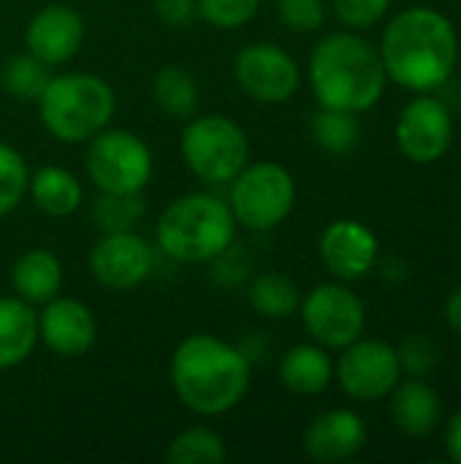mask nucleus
I'll return each instance as SVG.
<instances>
[{"instance_id": "f257e3e1", "label": "nucleus", "mask_w": 461, "mask_h": 464, "mask_svg": "<svg viewBox=\"0 0 461 464\" xmlns=\"http://www.w3.org/2000/svg\"><path fill=\"white\" fill-rule=\"evenodd\" d=\"M459 57V38L454 22L429 5H410L399 11L380 41V60L386 76L413 92L440 90Z\"/></svg>"}, {"instance_id": "f03ea898", "label": "nucleus", "mask_w": 461, "mask_h": 464, "mask_svg": "<svg viewBox=\"0 0 461 464\" xmlns=\"http://www.w3.org/2000/svg\"><path fill=\"white\" fill-rule=\"evenodd\" d=\"M168 375L185 408L198 416H220L245 400L250 362L239 348L220 337L190 334L177 345Z\"/></svg>"}, {"instance_id": "7ed1b4c3", "label": "nucleus", "mask_w": 461, "mask_h": 464, "mask_svg": "<svg viewBox=\"0 0 461 464\" xmlns=\"http://www.w3.org/2000/svg\"><path fill=\"white\" fill-rule=\"evenodd\" d=\"M386 79L380 52L356 33H331L312 49L310 84L326 109L367 111L380 101Z\"/></svg>"}, {"instance_id": "20e7f679", "label": "nucleus", "mask_w": 461, "mask_h": 464, "mask_svg": "<svg viewBox=\"0 0 461 464\" xmlns=\"http://www.w3.org/2000/svg\"><path fill=\"white\" fill-rule=\"evenodd\" d=\"M236 237L231 207L209 193L171 201L158 220V247L179 264H206L228 253Z\"/></svg>"}, {"instance_id": "39448f33", "label": "nucleus", "mask_w": 461, "mask_h": 464, "mask_svg": "<svg viewBox=\"0 0 461 464\" xmlns=\"http://www.w3.org/2000/svg\"><path fill=\"white\" fill-rule=\"evenodd\" d=\"M35 103L43 128L68 144L90 141L111 122L117 109L111 84L92 73L52 76Z\"/></svg>"}, {"instance_id": "423d86ee", "label": "nucleus", "mask_w": 461, "mask_h": 464, "mask_svg": "<svg viewBox=\"0 0 461 464\" xmlns=\"http://www.w3.org/2000/svg\"><path fill=\"white\" fill-rule=\"evenodd\" d=\"M185 166L204 182H231L247 166V136L223 114H204L185 125L179 141Z\"/></svg>"}, {"instance_id": "0eeeda50", "label": "nucleus", "mask_w": 461, "mask_h": 464, "mask_svg": "<svg viewBox=\"0 0 461 464\" xmlns=\"http://www.w3.org/2000/svg\"><path fill=\"white\" fill-rule=\"evenodd\" d=\"M296 204V182L291 171L274 160L245 166L231 179L228 207L250 231H272L280 226Z\"/></svg>"}, {"instance_id": "6e6552de", "label": "nucleus", "mask_w": 461, "mask_h": 464, "mask_svg": "<svg viewBox=\"0 0 461 464\" xmlns=\"http://www.w3.org/2000/svg\"><path fill=\"white\" fill-rule=\"evenodd\" d=\"M84 169L103 193H141L152 179V152L130 130L103 128L90 139Z\"/></svg>"}, {"instance_id": "1a4fd4ad", "label": "nucleus", "mask_w": 461, "mask_h": 464, "mask_svg": "<svg viewBox=\"0 0 461 464\" xmlns=\"http://www.w3.org/2000/svg\"><path fill=\"white\" fill-rule=\"evenodd\" d=\"M299 310L307 334L329 351L348 348L364 334L367 326L364 302L340 283H323L312 288L304 302H299Z\"/></svg>"}, {"instance_id": "9d476101", "label": "nucleus", "mask_w": 461, "mask_h": 464, "mask_svg": "<svg viewBox=\"0 0 461 464\" xmlns=\"http://www.w3.org/2000/svg\"><path fill=\"white\" fill-rule=\"evenodd\" d=\"M340 386L348 397L359 402H378L391 394L402 378L397 348L380 340H356L342 348L337 364Z\"/></svg>"}, {"instance_id": "9b49d317", "label": "nucleus", "mask_w": 461, "mask_h": 464, "mask_svg": "<svg viewBox=\"0 0 461 464\" xmlns=\"http://www.w3.org/2000/svg\"><path fill=\"white\" fill-rule=\"evenodd\" d=\"M239 87L261 103H285L302 82L296 60L277 44H247L234 60Z\"/></svg>"}, {"instance_id": "f8f14e48", "label": "nucleus", "mask_w": 461, "mask_h": 464, "mask_svg": "<svg viewBox=\"0 0 461 464\" xmlns=\"http://www.w3.org/2000/svg\"><path fill=\"white\" fill-rule=\"evenodd\" d=\"M397 147L413 163L440 160L454 141V120L440 98H413L397 120Z\"/></svg>"}, {"instance_id": "ddd939ff", "label": "nucleus", "mask_w": 461, "mask_h": 464, "mask_svg": "<svg viewBox=\"0 0 461 464\" xmlns=\"http://www.w3.org/2000/svg\"><path fill=\"white\" fill-rule=\"evenodd\" d=\"M155 253L133 231H109L90 250V272L111 291H130L152 275Z\"/></svg>"}, {"instance_id": "4468645a", "label": "nucleus", "mask_w": 461, "mask_h": 464, "mask_svg": "<svg viewBox=\"0 0 461 464\" xmlns=\"http://www.w3.org/2000/svg\"><path fill=\"white\" fill-rule=\"evenodd\" d=\"M326 269L340 280H361L378 264V237L359 220H334L318 242Z\"/></svg>"}, {"instance_id": "2eb2a0df", "label": "nucleus", "mask_w": 461, "mask_h": 464, "mask_svg": "<svg viewBox=\"0 0 461 464\" xmlns=\"http://www.w3.org/2000/svg\"><path fill=\"white\" fill-rule=\"evenodd\" d=\"M84 44V19L76 8L54 3L41 8L24 30V46L46 65H62Z\"/></svg>"}, {"instance_id": "dca6fc26", "label": "nucleus", "mask_w": 461, "mask_h": 464, "mask_svg": "<svg viewBox=\"0 0 461 464\" xmlns=\"http://www.w3.org/2000/svg\"><path fill=\"white\" fill-rule=\"evenodd\" d=\"M95 315L79 299H49L38 313V337L57 356L76 359L95 343Z\"/></svg>"}, {"instance_id": "f3484780", "label": "nucleus", "mask_w": 461, "mask_h": 464, "mask_svg": "<svg viewBox=\"0 0 461 464\" xmlns=\"http://www.w3.org/2000/svg\"><path fill=\"white\" fill-rule=\"evenodd\" d=\"M367 446V424L359 413L337 408L321 413L304 432V451L312 462L337 464L353 459Z\"/></svg>"}, {"instance_id": "a211bd4d", "label": "nucleus", "mask_w": 461, "mask_h": 464, "mask_svg": "<svg viewBox=\"0 0 461 464\" xmlns=\"http://www.w3.org/2000/svg\"><path fill=\"white\" fill-rule=\"evenodd\" d=\"M443 419L440 394L421 378L399 381L391 389V421L410 438H427Z\"/></svg>"}, {"instance_id": "6ab92c4d", "label": "nucleus", "mask_w": 461, "mask_h": 464, "mask_svg": "<svg viewBox=\"0 0 461 464\" xmlns=\"http://www.w3.org/2000/svg\"><path fill=\"white\" fill-rule=\"evenodd\" d=\"M38 343V313L24 299H0V370L19 367Z\"/></svg>"}, {"instance_id": "aec40b11", "label": "nucleus", "mask_w": 461, "mask_h": 464, "mask_svg": "<svg viewBox=\"0 0 461 464\" xmlns=\"http://www.w3.org/2000/svg\"><path fill=\"white\" fill-rule=\"evenodd\" d=\"M334 375L331 359L323 345H296L280 362V381L299 397H315L329 389Z\"/></svg>"}, {"instance_id": "412c9836", "label": "nucleus", "mask_w": 461, "mask_h": 464, "mask_svg": "<svg viewBox=\"0 0 461 464\" xmlns=\"http://www.w3.org/2000/svg\"><path fill=\"white\" fill-rule=\"evenodd\" d=\"M11 283L19 299L30 304H46L62 285V266L49 250H27L11 269Z\"/></svg>"}, {"instance_id": "4be33fe9", "label": "nucleus", "mask_w": 461, "mask_h": 464, "mask_svg": "<svg viewBox=\"0 0 461 464\" xmlns=\"http://www.w3.org/2000/svg\"><path fill=\"white\" fill-rule=\"evenodd\" d=\"M30 198L38 207V212L49 215V218H68L79 209L84 193L79 179L60 169V166H43L38 169L30 182H27Z\"/></svg>"}, {"instance_id": "5701e85b", "label": "nucleus", "mask_w": 461, "mask_h": 464, "mask_svg": "<svg viewBox=\"0 0 461 464\" xmlns=\"http://www.w3.org/2000/svg\"><path fill=\"white\" fill-rule=\"evenodd\" d=\"M152 98L166 114L177 120H190L198 109V84L190 71L179 65H166L152 79Z\"/></svg>"}, {"instance_id": "b1692460", "label": "nucleus", "mask_w": 461, "mask_h": 464, "mask_svg": "<svg viewBox=\"0 0 461 464\" xmlns=\"http://www.w3.org/2000/svg\"><path fill=\"white\" fill-rule=\"evenodd\" d=\"M299 302H302L299 291L285 275L266 272V275L255 277L250 285V304L264 318H274V321L288 318L299 310Z\"/></svg>"}, {"instance_id": "393cba45", "label": "nucleus", "mask_w": 461, "mask_h": 464, "mask_svg": "<svg viewBox=\"0 0 461 464\" xmlns=\"http://www.w3.org/2000/svg\"><path fill=\"white\" fill-rule=\"evenodd\" d=\"M312 139L318 141L321 150L331 152V155H348L359 147L361 139V128L353 117V111H342V109H321L312 117Z\"/></svg>"}, {"instance_id": "a878e982", "label": "nucleus", "mask_w": 461, "mask_h": 464, "mask_svg": "<svg viewBox=\"0 0 461 464\" xmlns=\"http://www.w3.org/2000/svg\"><path fill=\"white\" fill-rule=\"evenodd\" d=\"M166 459L171 464H220L226 459V443L206 427H190L168 443Z\"/></svg>"}, {"instance_id": "bb28decb", "label": "nucleus", "mask_w": 461, "mask_h": 464, "mask_svg": "<svg viewBox=\"0 0 461 464\" xmlns=\"http://www.w3.org/2000/svg\"><path fill=\"white\" fill-rule=\"evenodd\" d=\"M49 65L41 63L38 57L19 54L11 57L3 71H0V84L8 95H14L16 101H38V95L43 92V87L49 84Z\"/></svg>"}, {"instance_id": "cd10ccee", "label": "nucleus", "mask_w": 461, "mask_h": 464, "mask_svg": "<svg viewBox=\"0 0 461 464\" xmlns=\"http://www.w3.org/2000/svg\"><path fill=\"white\" fill-rule=\"evenodd\" d=\"M144 198L141 193H103L95 198V223L103 228V234L109 231H133V226H139V220L144 218Z\"/></svg>"}, {"instance_id": "c85d7f7f", "label": "nucleus", "mask_w": 461, "mask_h": 464, "mask_svg": "<svg viewBox=\"0 0 461 464\" xmlns=\"http://www.w3.org/2000/svg\"><path fill=\"white\" fill-rule=\"evenodd\" d=\"M30 182V171L24 158L0 141V218L16 209V204L24 198Z\"/></svg>"}, {"instance_id": "c756f323", "label": "nucleus", "mask_w": 461, "mask_h": 464, "mask_svg": "<svg viewBox=\"0 0 461 464\" xmlns=\"http://www.w3.org/2000/svg\"><path fill=\"white\" fill-rule=\"evenodd\" d=\"M397 356H399L402 372H408L410 378L432 375L440 364V348L427 334H410L408 340H402V345L397 348Z\"/></svg>"}, {"instance_id": "7c9ffc66", "label": "nucleus", "mask_w": 461, "mask_h": 464, "mask_svg": "<svg viewBox=\"0 0 461 464\" xmlns=\"http://www.w3.org/2000/svg\"><path fill=\"white\" fill-rule=\"evenodd\" d=\"M258 8L261 0H198V14L220 30H236L247 24Z\"/></svg>"}, {"instance_id": "2f4dec72", "label": "nucleus", "mask_w": 461, "mask_h": 464, "mask_svg": "<svg viewBox=\"0 0 461 464\" xmlns=\"http://www.w3.org/2000/svg\"><path fill=\"white\" fill-rule=\"evenodd\" d=\"M277 16L296 33H312L326 22V0H277Z\"/></svg>"}, {"instance_id": "473e14b6", "label": "nucleus", "mask_w": 461, "mask_h": 464, "mask_svg": "<svg viewBox=\"0 0 461 464\" xmlns=\"http://www.w3.org/2000/svg\"><path fill=\"white\" fill-rule=\"evenodd\" d=\"M389 5L391 0H334V14L340 16L342 24L353 30H364L378 24L386 16Z\"/></svg>"}, {"instance_id": "72a5a7b5", "label": "nucleus", "mask_w": 461, "mask_h": 464, "mask_svg": "<svg viewBox=\"0 0 461 464\" xmlns=\"http://www.w3.org/2000/svg\"><path fill=\"white\" fill-rule=\"evenodd\" d=\"M152 8L168 27H187L198 16V0H152Z\"/></svg>"}, {"instance_id": "f704fd0d", "label": "nucleus", "mask_w": 461, "mask_h": 464, "mask_svg": "<svg viewBox=\"0 0 461 464\" xmlns=\"http://www.w3.org/2000/svg\"><path fill=\"white\" fill-rule=\"evenodd\" d=\"M446 451L456 464H461V411L451 416L446 427Z\"/></svg>"}, {"instance_id": "c9c22d12", "label": "nucleus", "mask_w": 461, "mask_h": 464, "mask_svg": "<svg viewBox=\"0 0 461 464\" xmlns=\"http://www.w3.org/2000/svg\"><path fill=\"white\" fill-rule=\"evenodd\" d=\"M446 324L461 337V288H456L446 302Z\"/></svg>"}]
</instances>
